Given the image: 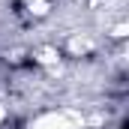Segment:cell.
Here are the masks:
<instances>
[{
	"label": "cell",
	"mask_w": 129,
	"mask_h": 129,
	"mask_svg": "<svg viewBox=\"0 0 129 129\" xmlns=\"http://www.w3.org/2000/svg\"><path fill=\"white\" fill-rule=\"evenodd\" d=\"M3 117H6V111H3V108H0V120H3Z\"/></svg>",
	"instance_id": "277c9868"
},
{
	"label": "cell",
	"mask_w": 129,
	"mask_h": 129,
	"mask_svg": "<svg viewBox=\"0 0 129 129\" xmlns=\"http://www.w3.org/2000/svg\"><path fill=\"white\" fill-rule=\"evenodd\" d=\"M78 126H81V117L69 111H48L30 123V129H78Z\"/></svg>",
	"instance_id": "6da1fadb"
},
{
	"label": "cell",
	"mask_w": 129,
	"mask_h": 129,
	"mask_svg": "<svg viewBox=\"0 0 129 129\" xmlns=\"http://www.w3.org/2000/svg\"><path fill=\"white\" fill-rule=\"evenodd\" d=\"M39 60H42V63H54V60H57V54H54L51 48H45V51H39Z\"/></svg>",
	"instance_id": "7a4b0ae2"
},
{
	"label": "cell",
	"mask_w": 129,
	"mask_h": 129,
	"mask_svg": "<svg viewBox=\"0 0 129 129\" xmlns=\"http://www.w3.org/2000/svg\"><path fill=\"white\" fill-rule=\"evenodd\" d=\"M45 6H48L45 0H36V3H30V9H33V12H45Z\"/></svg>",
	"instance_id": "3957f363"
}]
</instances>
